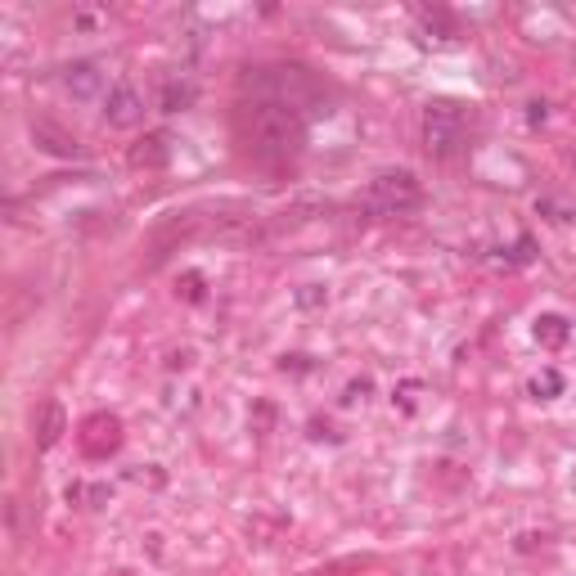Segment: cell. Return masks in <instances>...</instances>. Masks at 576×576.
<instances>
[{
  "mask_svg": "<svg viewBox=\"0 0 576 576\" xmlns=\"http://www.w3.org/2000/svg\"><path fill=\"white\" fill-rule=\"evenodd\" d=\"M239 126H243L248 149L266 162L293 158L306 140V126H302V117H297V108L275 104V99H252V104H243Z\"/></svg>",
  "mask_w": 576,
  "mask_h": 576,
  "instance_id": "6da1fadb",
  "label": "cell"
},
{
  "mask_svg": "<svg viewBox=\"0 0 576 576\" xmlns=\"http://www.w3.org/2000/svg\"><path fill=\"white\" fill-rule=\"evenodd\" d=\"M243 86L252 90V99H275V104H288V108H302L306 99H315L311 72L297 68V63H275V68H248Z\"/></svg>",
  "mask_w": 576,
  "mask_h": 576,
  "instance_id": "7a4b0ae2",
  "label": "cell"
},
{
  "mask_svg": "<svg viewBox=\"0 0 576 576\" xmlns=\"http://www.w3.org/2000/svg\"><path fill=\"white\" fill-rule=\"evenodd\" d=\"M419 203H423V189L410 171H383L365 189V212H378V216H405Z\"/></svg>",
  "mask_w": 576,
  "mask_h": 576,
  "instance_id": "3957f363",
  "label": "cell"
},
{
  "mask_svg": "<svg viewBox=\"0 0 576 576\" xmlns=\"http://www.w3.org/2000/svg\"><path fill=\"white\" fill-rule=\"evenodd\" d=\"M423 140H428L432 158H450L464 140V113L455 104H432L423 113Z\"/></svg>",
  "mask_w": 576,
  "mask_h": 576,
  "instance_id": "277c9868",
  "label": "cell"
},
{
  "mask_svg": "<svg viewBox=\"0 0 576 576\" xmlns=\"http://www.w3.org/2000/svg\"><path fill=\"white\" fill-rule=\"evenodd\" d=\"M104 117H108V126H135L144 117V99H140V90L131 86V81H117L113 90H108V99H104Z\"/></svg>",
  "mask_w": 576,
  "mask_h": 576,
  "instance_id": "5b68a950",
  "label": "cell"
},
{
  "mask_svg": "<svg viewBox=\"0 0 576 576\" xmlns=\"http://www.w3.org/2000/svg\"><path fill=\"white\" fill-rule=\"evenodd\" d=\"M63 90H68L72 99H95L99 90H104V63L99 59H77L63 68Z\"/></svg>",
  "mask_w": 576,
  "mask_h": 576,
  "instance_id": "8992f818",
  "label": "cell"
},
{
  "mask_svg": "<svg viewBox=\"0 0 576 576\" xmlns=\"http://www.w3.org/2000/svg\"><path fill=\"white\" fill-rule=\"evenodd\" d=\"M32 140H36V149L54 153V158H81L77 135L63 131V126H54L50 117H36V122H32Z\"/></svg>",
  "mask_w": 576,
  "mask_h": 576,
  "instance_id": "52a82bcc",
  "label": "cell"
},
{
  "mask_svg": "<svg viewBox=\"0 0 576 576\" xmlns=\"http://www.w3.org/2000/svg\"><path fill=\"white\" fill-rule=\"evenodd\" d=\"M167 158H171V135H167V131L144 135V140L131 149V162H135V167H162Z\"/></svg>",
  "mask_w": 576,
  "mask_h": 576,
  "instance_id": "ba28073f",
  "label": "cell"
},
{
  "mask_svg": "<svg viewBox=\"0 0 576 576\" xmlns=\"http://www.w3.org/2000/svg\"><path fill=\"white\" fill-rule=\"evenodd\" d=\"M63 428H68V419H63V405H59V401H45V410H41V428H36V446L50 450L54 441L63 437Z\"/></svg>",
  "mask_w": 576,
  "mask_h": 576,
  "instance_id": "9c48e42d",
  "label": "cell"
},
{
  "mask_svg": "<svg viewBox=\"0 0 576 576\" xmlns=\"http://www.w3.org/2000/svg\"><path fill=\"white\" fill-rule=\"evenodd\" d=\"M194 81H167L162 86V95H158V104H162V113H180V108H189L194 104Z\"/></svg>",
  "mask_w": 576,
  "mask_h": 576,
  "instance_id": "30bf717a",
  "label": "cell"
},
{
  "mask_svg": "<svg viewBox=\"0 0 576 576\" xmlns=\"http://www.w3.org/2000/svg\"><path fill=\"white\" fill-rule=\"evenodd\" d=\"M540 338L545 342H563V320H554V315H549V320H540Z\"/></svg>",
  "mask_w": 576,
  "mask_h": 576,
  "instance_id": "8fae6325",
  "label": "cell"
}]
</instances>
